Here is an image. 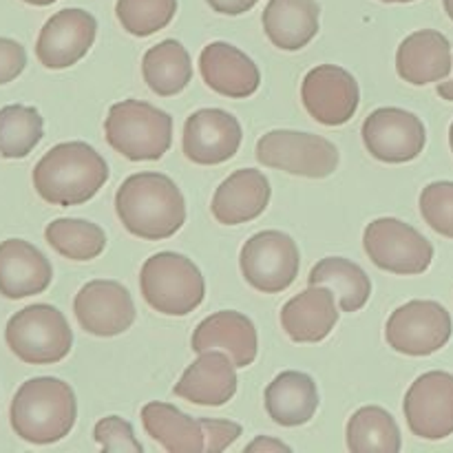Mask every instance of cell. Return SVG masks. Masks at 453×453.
<instances>
[{"label":"cell","mask_w":453,"mask_h":453,"mask_svg":"<svg viewBox=\"0 0 453 453\" xmlns=\"http://www.w3.org/2000/svg\"><path fill=\"white\" fill-rule=\"evenodd\" d=\"M334 292L327 286H310L281 310V326L295 343H319L339 323Z\"/></svg>","instance_id":"23"},{"label":"cell","mask_w":453,"mask_h":453,"mask_svg":"<svg viewBox=\"0 0 453 453\" xmlns=\"http://www.w3.org/2000/svg\"><path fill=\"white\" fill-rule=\"evenodd\" d=\"M27 66V51L12 38H0V87L13 82Z\"/></svg>","instance_id":"36"},{"label":"cell","mask_w":453,"mask_h":453,"mask_svg":"<svg viewBox=\"0 0 453 453\" xmlns=\"http://www.w3.org/2000/svg\"><path fill=\"white\" fill-rule=\"evenodd\" d=\"M257 159L264 166L286 171L290 175L323 180L339 166V150L321 135L281 128L265 133L257 142Z\"/></svg>","instance_id":"7"},{"label":"cell","mask_w":453,"mask_h":453,"mask_svg":"<svg viewBox=\"0 0 453 453\" xmlns=\"http://www.w3.org/2000/svg\"><path fill=\"white\" fill-rule=\"evenodd\" d=\"M16 436L31 445H53L73 429L78 401L69 383L51 376L31 379L18 388L9 410Z\"/></svg>","instance_id":"3"},{"label":"cell","mask_w":453,"mask_h":453,"mask_svg":"<svg viewBox=\"0 0 453 453\" xmlns=\"http://www.w3.org/2000/svg\"><path fill=\"white\" fill-rule=\"evenodd\" d=\"M305 111L323 127H341L354 118L361 102L358 82L349 71L336 65H319L301 84Z\"/></svg>","instance_id":"13"},{"label":"cell","mask_w":453,"mask_h":453,"mask_svg":"<svg viewBox=\"0 0 453 453\" xmlns=\"http://www.w3.org/2000/svg\"><path fill=\"white\" fill-rule=\"evenodd\" d=\"M401 429L383 407H361L348 423V449L354 453H398Z\"/></svg>","instance_id":"29"},{"label":"cell","mask_w":453,"mask_h":453,"mask_svg":"<svg viewBox=\"0 0 453 453\" xmlns=\"http://www.w3.org/2000/svg\"><path fill=\"white\" fill-rule=\"evenodd\" d=\"M73 312L84 332L102 339L124 334L135 323V303L122 283L96 279L80 288L73 301Z\"/></svg>","instance_id":"14"},{"label":"cell","mask_w":453,"mask_h":453,"mask_svg":"<svg viewBox=\"0 0 453 453\" xmlns=\"http://www.w3.org/2000/svg\"><path fill=\"white\" fill-rule=\"evenodd\" d=\"M97 22L84 9H62L40 29L35 58L47 69H69L82 60L96 42Z\"/></svg>","instance_id":"15"},{"label":"cell","mask_w":453,"mask_h":453,"mask_svg":"<svg viewBox=\"0 0 453 453\" xmlns=\"http://www.w3.org/2000/svg\"><path fill=\"white\" fill-rule=\"evenodd\" d=\"M106 142L131 162H155L173 144V118L142 100H122L111 106L104 122Z\"/></svg>","instance_id":"4"},{"label":"cell","mask_w":453,"mask_h":453,"mask_svg":"<svg viewBox=\"0 0 453 453\" xmlns=\"http://www.w3.org/2000/svg\"><path fill=\"white\" fill-rule=\"evenodd\" d=\"M22 3H27V4H34V7H47V4H53V3H58V0H22Z\"/></svg>","instance_id":"40"},{"label":"cell","mask_w":453,"mask_h":453,"mask_svg":"<svg viewBox=\"0 0 453 453\" xmlns=\"http://www.w3.org/2000/svg\"><path fill=\"white\" fill-rule=\"evenodd\" d=\"M199 71L212 91L233 100L250 97L261 82V73L252 58L228 42H211L203 47Z\"/></svg>","instance_id":"19"},{"label":"cell","mask_w":453,"mask_h":453,"mask_svg":"<svg viewBox=\"0 0 453 453\" xmlns=\"http://www.w3.org/2000/svg\"><path fill=\"white\" fill-rule=\"evenodd\" d=\"M319 407V389L303 372H281L265 388V411L281 427H299L312 420Z\"/></svg>","instance_id":"25"},{"label":"cell","mask_w":453,"mask_h":453,"mask_svg":"<svg viewBox=\"0 0 453 453\" xmlns=\"http://www.w3.org/2000/svg\"><path fill=\"white\" fill-rule=\"evenodd\" d=\"M142 425L153 441L168 453L203 451L202 423L186 416L168 403H146L142 407Z\"/></svg>","instance_id":"26"},{"label":"cell","mask_w":453,"mask_h":453,"mask_svg":"<svg viewBox=\"0 0 453 453\" xmlns=\"http://www.w3.org/2000/svg\"><path fill=\"white\" fill-rule=\"evenodd\" d=\"M319 16L321 9L317 0H270L261 22L274 47L299 51L319 34Z\"/></svg>","instance_id":"24"},{"label":"cell","mask_w":453,"mask_h":453,"mask_svg":"<svg viewBox=\"0 0 453 453\" xmlns=\"http://www.w3.org/2000/svg\"><path fill=\"white\" fill-rule=\"evenodd\" d=\"M407 427L423 441H442L453 434V374L427 372L418 376L407 389L405 403Z\"/></svg>","instance_id":"12"},{"label":"cell","mask_w":453,"mask_h":453,"mask_svg":"<svg viewBox=\"0 0 453 453\" xmlns=\"http://www.w3.org/2000/svg\"><path fill=\"white\" fill-rule=\"evenodd\" d=\"M49 246L71 261H91L104 252V230L87 219H56L44 230Z\"/></svg>","instance_id":"30"},{"label":"cell","mask_w":453,"mask_h":453,"mask_svg":"<svg viewBox=\"0 0 453 453\" xmlns=\"http://www.w3.org/2000/svg\"><path fill=\"white\" fill-rule=\"evenodd\" d=\"M242 124L224 109H199L186 119L181 149L193 164L217 166L237 155L242 146Z\"/></svg>","instance_id":"16"},{"label":"cell","mask_w":453,"mask_h":453,"mask_svg":"<svg viewBox=\"0 0 453 453\" xmlns=\"http://www.w3.org/2000/svg\"><path fill=\"white\" fill-rule=\"evenodd\" d=\"M206 3L217 13H224V16H242V13L250 12L259 0H206Z\"/></svg>","instance_id":"37"},{"label":"cell","mask_w":453,"mask_h":453,"mask_svg":"<svg viewBox=\"0 0 453 453\" xmlns=\"http://www.w3.org/2000/svg\"><path fill=\"white\" fill-rule=\"evenodd\" d=\"M202 432H203V451L219 453L228 449L239 436H242V427L230 420H215V418H202Z\"/></svg>","instance_id":"35"},{"label":"cell","mask_w":453,"mask_h":453,"mask_svg":"<svg viewBox=\"0 0 453 453\" xmlns=\"http://www.w3.org/2000/svg\"><path fill=\"white\" fill-rule=\"evenodd\" d=\"M7 348L27 365H53L69 357L73 332L58 308L47 303L27 305L4 327Z\"/></svg>","instance_id":"6"},{"label":"cell","mask_w":453,"mask_h":453,"mask_svg":"<svg viewBox=\"0 0 453 453\" xmlns=\"http://www.w3.org/2000/svg\"><path fill=\"white\" fill-rule=\"evenodd\" d=\"M109 181V164L87 142L53 146L34 168V188L53 206H80Z\"/></svg>","instance_id":"2"},{"label":"cell","mask_w":453,"mask_h":453,"mask_svg":"<svg viewBox=\"0 0 453 453\" xmlns=\"http://www.w3.org/2000/svg\"><path fill=\"white\" fill-rule=\"evenodd\" d=\"M140 290L155 312L166 317H186L202 305L206 281L188 257L177 252H157L142 265Z\"/></svg>","instance_id":"5"},{"label":"cell","mask_w":453,"mask_h":453,"mask_svg":"<svg viewBox=\"0 0 453 453\" xmlns=\"http://www.w3.org/2000/svg\"><path fill=\"white\" fill-rule=\"evenodd\" d=\"M363 248L376 268L392 274H423L432 265L434 246L414 226L380 217L365 228Z\"/></svg>","instance_id":"8"},{"label":"cell","mask_w":453,"mask_h":453,"mask_svg":"<svg viewBox=\"0 0 453 453\" xmlns=\"http://www.w3.org/2000/svg\"><path fill=\"white\" fill-rule=\"evenodd\" d=\"M449 144H451V150H453V124H451V128H449Z\"/></svg>","instance_id":"43"},{"label":"cell","mask_w":453,"mask_h":453,"mask_svg":"<svg viewBox=\"0 0 453 453\" xmlns=\"http://www.w3.org/2000/svg\"><path fill=\"white\" fill-rule=\"evenodd\" d=\"M442 4H445V12H447V16H449L451 20H453V0H442Z\"/></svg>","instance_id":"41"},{"label":"cell","mask_w":453,"mask_h":453,"mask_svg":"<svg viewBox=\"0 0 453 453\" xmlns=\"http://www.w3.org/2000/svg\"><path fill=\"white\" fill-rule=\"evenodd\" d=\"M239 264L243 279L255 290L264 295H279L299 277V246L281 230H264L243 243Z\"/></svg>","instance_id":"9"},{"label":"cell","mask_w":453,"mask_h":453,"mask_svg":"<svg viewBox=\"0 0 453 453\" xmlns=\"http://www.w3.org/2000/svg\"><path fill=\"white\" fill-rule=\"evenodd\" d=\"M246 451H264V453H274V451H286L290 453L292 449L288 445H283L281 441H274V438L259 436L257 441H252L250 445L246 447Z\"/></svg>","instance_id":"38"},{"label":"cell","mask_w":453,"mask_h":453,"mask_svg":"<svg viewBox=\"0 0 453 453\" xmlns=\"http://www.w3.org/2000/svg\"><path fill=\"white\" fill-rule=\"evenodd\" d=\"M44 135V119L38 109L25 104H9L0 109V155L22 159L40 144Z\"/></svg>","instance_id":"31"},{"label":"cell","mask_w":453,"mask_h":453,"mask_svg":"<svg viewBox=\"0 0 453 453\" xmlns=\"http://www.w3.org/2000/svg\"><path fill=\"white\" fill-rule=\"evenodd\" d=\"M385 339L398 354L429 357L449 343L451 317L436 301H410L388 319Z\"/></svg>","instance_id":"10"},{"label":"cell","mask_w":453,"mask_h":453,"mask_svg":"<svg viewBox=\"0 0 453 453\" xmlns=\"http://www.w3.org/2000/svg\"><path fill=\"white\" fill-rule=\"evenodd\" d=\"M420 215L429 228L453 239V181H434L420 193Z\"/></svg>","instance_id":"33"},{"label":"cell","mask_w":453,"mask_h":453,"mask_svg":"<svg viewBox=\"0 0 453 453\" xmlns=\"http://www.w3.org/2000/svg\"><path fill=\"white\" fill-rule=\"evenodd\" d=\"M51 279V264L29 242L7 239L0 243V295L13 301L42 295Z\"/></svg>","instance_id":"21"},{"label":"cell","mask_w":453,"mask_h":453,"mask_svg":"<svg viewBox=\"0 0 453 453\" xmlns=\"http://www.w3.org/2000/svg\"><path fill=\"white\" fill-rule=\"evenodd\" d=\"M142 73L150 91L171 97L188 87L193 80V62L184 44L177 40H164L144 53Z\"/></svg>","instance_id":"27"},{"label":"cell","mask_w":453,"mask_h":453,"mask_svg":"<svg viewBox=\"0 0 453 453\" xmlns=\"http://www.w3.org/2000/svg\"><path fill=\"white\" fill-rule=\"evenodd\" d=\"M177 13V0H118L115 16L122 29L137 38H149L171 25Z\"/></svg>","instance_id":"32"},{"label":"cell","mask_w":453,"mask_h":453,"mask_svg":"<svg viewBox=\"0 0 453 453\" xmlns=\"http://www.w3.org/2000/svg\"><path fill=\"white\" fill-rule=\"evenodd\" d=\"M380 3H414V0H380Z\"/></svg>","instance_id":"42"},{"label":"cell","mask_w":453,"mask_h":453,"mask_svg":"<svg viewBox=\"0 0 453 453\" xmlns=\"http://www.w3.org/2000/svg\"><path fill=\"white\" fill-rule=\"evenodd\" d=\"M97 445L109 453H140L142 445L135 438L131 423L119 416H106L93 429Z\"/></svg>","instance_id":"34"},{"label":"cell","mask_w":453,"mask_h":453,"mask_svg":"<svg viewBox=\"0 0 453 453\" xmlns=\"http://www.w3.org/2000/svg\"><path fill=\"white\" fill-rule=\"evenodd\" d=\"M270 195L273 188L264 173L257 168L234 171L212 195V217L224 226L248 224L264 215L270 203Z\"/></svg>","instance_id":"20"},{"label":"cell","mask_w":453,"mask_h":453,"mask_svg":"<svg viewBox=\"0 0 453 453\" xmlns=\"http://www.w3.org/2000/svg\"><path fill=\"white\" fill-rule=\"evenodd\" d=\"M438 96H441L442 100L453 102V78L445 80V82L438 84Z\"/></svg>","instance_id":"39"},{"label":"cell","mask_w":453,"mask_h":453,"mask_svg":"<svg viewBox=\"0 0 453 453\" xmlns=\"http://www.w3.org/2000/svg\"><path fill=\"white\" fill-rule=\"evenodd\" d=\"M451 44L441 31H414L396 51V73L414 87L441 82L451 73Z\"/></svg>","instance_id":"22"},{"label":"cell","mask_w":453,"mask_h":453,"mask_svg":"<svg viewBox=\"0 0 453 453\" xmlns=\"http://www.w3.org/2000/svg\"><path fill=\"white\" fill-rule=\"evenodd\" d=\"M173 394L203 407H221L237 394V365L221 349H208L186 367Z\"/></svg>","instance_id":"17"},{"label":"cell","mask_w":453,"mask_h":453,"mask_svg":"<svg viewBox=\"0 0 453 453\" xmlns=\"http://www.w3.org/2000/svg\"><path fill=\"white\" fill-rule=\"evenodd\" d=\"M193 352L202 354L208 349H221L233 358L237 367H248L255 363L259 352V336L257 327L246 314L234 310H221L203 319L190 339Z\"/></svg>","instance_id":"18"},{"label":"cell","mask_w":453,"mask_h":453,"mask_svg":"<svg viewBox=\"0 0 453 453\" xmlns=\"http://www.w3.org/2000/svg\"><path fill=\"white\" fill-rule=\"evenodd\" d=\"M115 211L124 228L146 242L173 237L186 221L184 195L162 173L127 177L115 193Z\"/></svg>","instance_id":"1"},{"label":"cell","mask_w":453,"mask_h":453,"mask_svg":"<svg viewBox=\"0 0 453 453\" xmlns=\"http://www.w3.org/2000/svg\"><path fill=\"white\" fill-rule=\"evenodd\" d=\"M361 135L372 157L385 164L411 162L427 144L423 119L398 106H383L370 113Z\"/></svg>","instance_id":"11"},{"label":"cell","mask_w":453,"mask_h":453,"mask_svg":"<svg viewBox=\"0 0 453 453\" xmlns=\"http://www.w3.org/2000/svg\"><path fill=\"white\" fill-rule=\"evenodd\" d=\"M310 286H327L339 296L343 312H358L370 301L372 281L365 270L343 257H326L312 268L308 277Z\"/></svg>","instance_id":"28"}]
</instances>
